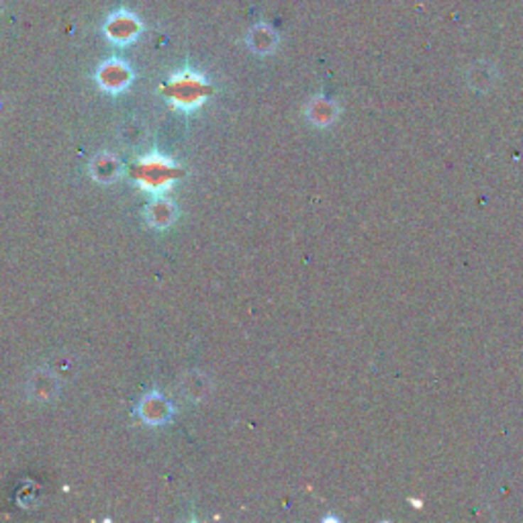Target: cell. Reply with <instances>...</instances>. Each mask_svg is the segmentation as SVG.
Wrapping results in <instances>:
<instances>
[{"mask_svg": "<svg viewBox=\"0 0 523 523\" xmlns=\"http://www.w3.org/2000/svg\"><path fill=\"white\" fill-rule=\"evenodd\" d=\"M100 82L111 90H119L129 82V70L123 64H107L100 70Z\"/></svg>", "mask_w": 523, "mask_h": 523, "instance_id": "1", "label": "cell"}, {"mask_svg": "<svg viewBox=\"0 0 523 523\" xmlns=\"http://www.w3.org/2000/svg\"><path fill=\"white\" fill-rule=\"evenodd\" d=\"M137 29V25L131 21L129 16H119L114 18V23L111 25V35L119 41H127L133 37V31Z\"/></svg>", "mask_w": 523, "mask_h": 523, "instance_id": "2", "label": "cell"}]
</instances>
